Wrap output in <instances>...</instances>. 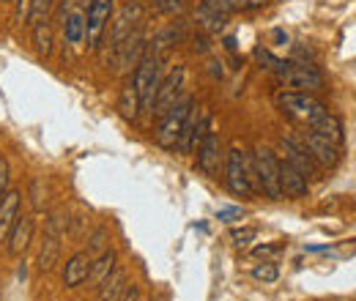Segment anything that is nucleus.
I'll list each match as a JSON object with an SVG mask.
<instances>
[{"label":"nucleus","mask_w":356,"mask_h":301,"mask_svg":"<svg viewBox=\"0 0 356 301\" xmlns=\"http://www.w3.org/2000/svg\"><path fill=\"white\" fill-rule=\"evenodd\" d=\"M90 244H88V252L96 258V255H102L104 252V241H107V230L104 227H96L93 233H90V238H88Z\"/></svg>","instance_id":"30"},{"label":"nucleus","mask_w":356,"mask_h":301,"mask_svg":"<svg viewBox=\"0 0 356 301\" xmlns=\"http://www.w3.org/2000/svg\"><path fill=\"white\" fill-rule=\"evenodd\" d=\"M277 107L288 118H293L299 124H307V127H312L321 115L329 113L318 99H312L310 93H296V90H280L277 93Z\"/></svg>","instance_id":"6"},{"label":"nucleus","mask_w":356,"mask_h":301,"mask_svg":"<svg viewBox=\"0 0 356 301\" xmlns=\"http://www.w3.org/2000/svg\"><path fill=\"white\" fill-rule=\"evenodd\" d=\"M60 28H63V42L69 44V47H83L86 44V11L83 8H74L60 22Z\"/></svg>","instance_id":"19"},{"label":"nucleus","mask_w":356,"mask_h":301,"mask_svg":"<svg viewBox=\"0 0 356 301\" xmlns=\"http://www.w3.org/2000/svg\"><path fill=\"white\" fill-rule=\"evenodd\" d=\"M90 263H93V255L88 250H80V252H74L72 258L66 260V266H63V288L74 291L83 282H88Z\"/></svg>","instance_id":"12"},{"label":"nucleus","mask_w":356,"mask_h":301,"mask_svg":"<svg viewBox=\"0 0 356 301\" xmlns=\"http://www.w3.org/2000/svg\"><path fill=\"white\" fill-rule=\"evenodd\" d=\"M310 131H318L321 137H326V140H332L334 145H340L343 143V124L332 115V113H326V115H321L315 124L310 127Z\"/></svg>","instance_id":"22"},{"label":"nucleus","mask_w":356,"mask_h":301,"mask_svg":"<svg viewBox=\"0 0 356 301\" xmlns=\"http://www.w3.org/2000/svg\"><path fill=\"white\" fill-rule=\"evenodd\" d=\"M110 19H113V0H90L86 14V44L90 52L99 49Z\"/></svg>","instance_id":"7"},{"label":"nucleus","mask_w":356,"mask_h":301,"mask_svg":"<svg viewBox=\"0 0 356 301\" xmlns=\"http://www.w3.org/2000/svg\"><path fill=\"white\" fill-rule=\"evenodd\" d=\"M252 277H255L258 282H277V279H280V268H277L274 263H261V266L252 268Z\"/></svg>","instance_id":"28"},{"label":"nucleus","mask_w":356,"mask_h":301,"mask_svg":"<svg viewBox=\"0 0 356 301\" xmlns=\"http://www.w3.org/2000/svg\"><path fill=\"white\" fill-rule=\"evenodd\" d=\"M74 8H80V0H60V6L55 8V19H58V22H63Z\"/></svg>","instance_id":"32"},{"label":"nucleus","mask_w":356,"mask_h":301,"mask_svg":"<svg viewBox=\"0 0 356 301\" xmlns=\"http://www.w3.org/2000/svg\"><path fill=\"white\" fill-rule=\"evenodd\" d=\"M31 238H33V216L19 214L17 216V222H14V227H11V233H8V241H6L8 255H14V258L22 255V252L28 250Z\"/></svg>","instance_id":"15"},{"label":"nucleus","mask_w":356,"mask_h":301,"mask_svg":"<svg viewBox=\"0 0 356 301\" xmlns=\"http://www.w3.org/2000/svg\"><path fill=\"white\" fill-rule=\"evenodd\" d=\"M8 181H11V168H8V159L6 156H0V197L11 189L8 186Z\"/></svg>","instance_id":"33"},{"label":"nucleus","mask_w":356,"mask_h":301,"mask_svg":"<svg viewBox=\"0 0 356 301\" xmlns=\"http://www.w3.org/2000/svg\"><path fill=\"white\" fill-rule=\"evenodd\" d=\"M280 148H282V154H285V162H291L296 170L305 172L307 178L318 172V162L310 156V151L302 148V145H296L291 137H282V140H280Z\"/></svg>","instance_id":"16"},{"label":"nucleus","mask_w":356,"mask_h":301,"mask_svg":"<svg viewBox=\"0 0 356 301\" xmlns=\"http://www.w3.org/2000/svg\"><path fill=\"white\" fill-rule=\"evenodd\" d=\"M80 3H90V0H80Z\"/></svg>","instance_id":"38"},{"label":"nucleus","mask_w":356,"mask_h":301,"mask_svg":"<svg viewBox=\"0 0 356 301\" xmlns=\"http://www.w3.org/2000/svg\"><path fill=\"white\" fill-rule=\"evenodd\" d=\"M192 113H195V99L192 96H181L176 104L162 115V124L156 129V145L165 148V151H176L181 129H184V124L189 121Z\"/></svg>","instance_id":"5"},{"label":"nucleus","mask_w":356,"mask_h":301,"mask_svg":"<svg viewBox=\"0 0 356 301\" xmlns=\"http://www.w3.org/2000/svg\"><path fill=\"white\" fill-rule=\"evenodd\" d=\"M162 63H165V55H156V52H145L143 60L137 63L134 69V80L132 86L140 96V110L151 115L154 110V99H156V90H159V83H162Z\"/></svg>","instance_id":"1"},{"label":"nucleus","mask_w":356,"mask_h":301,"mask_svg":"<svg viewBox=\"0 0 356 301\" xmlns=\"http://www.w3.org/2000/svg\"><path fill=\"white\" fill-rule=\"evenodd\" d=\"M60 238H63V236L44 233L42 247H39V258H36V266H39L42 274H49V271L58 266V258H60Z\"/></svg>","instance_id":"20"},{"label":"nucleus","mask_w":356,"mask_h":301,"mask_svg":"<svg viewBox=\"0 0 356 301\" xmlns=\"http://www.w3.org/2000/svg\"><path fill=\"white\" fill-rule=\"evenodd\" d=\"M52 11H55V0H31V22L28 25L49 22V14Z\"/></svg>","instance_id":"26"},{"label":"nucleus","mask_w":356,"mask_h":301,"mask_svg":"<svg viewBox=\"0 0 356 301\" xmlns=\"http://www.w3.org/2000/svg\"><path fill=\"white\" fill-rule=\"evenodd\" d=\"M184 83H186V69H184V66L170 69V72L162 77V83H159V90H156V99H154V110H151V115H159V118H162V115L176 104L178 99H181Z\"/></svg>","instance_id":"8"},{"label":"nucleus","mask_w":356,"mask_h":301,"mask_svg":"<svg viewBox=\"0 0 356 301\" xmlns=\"http://www.w3.org/2000/svg\"><path fill=\"white\" fill-rule=\"evenodd\" d=\"M33 44H36V52H39L42 58H49V55H52V28H49V22L33 25Z\"/></svg>","instance_id":"24"},{"label":"nucleus","mask_w":356,"mask_h":301,"mask_svg":"<svg viewBox=\"0 0 356 301\" xmlns=\"http://www.w3.org/2000/svg\"><path fill=\"white\" fill-rule=\"evenodd\" d=\"M220 151H222V143H220V134L214 129H209L203 134L200 145H197V170L209 178H217L220 172Z\"/></svg>","instance_id":"10"},{"label":"nucleus","mask_w":356,"mask_h":301,"mask_svg":"<svg viewBox=\"0 0 356 301\" xmlns=\"http://www.w3.org/2000/svg\"><path fill=\"white\" fill-rule=\"evenodd\" d=\"M252 181L258 184V189L266 195L268 200H282V186H280V162L274 156V151L266 145H258L250 162Z\"/></svg>","instance_id":"3"},{"label":"nucleus","mask_w":356,"mask_h":301,"mask_svg":"<svg viewBox=\"0 0 356 301\" xmlns=\"http://www.w3.org/2000/svg\"><path fill=\"white\" fill-rule=\"evenodd\" d=\"M255 236H258L255 227H233L230 230V238H233L236 247H247L250 241H255Z\"/></svg>","instance_id":"29"},{"label":"nucleus","mask_w":356,"mask_h":301,"mask_svg":"<svg viewBox=\"0 0 356 301\" xmlns=\"http://www.w3.org/2000/svg\"><path fill=\"white\" fill-rule=\"evenodd\" d=\"M140 299H143L140 288H137V285H127V291H124V296H121V301H140Z\"/></svg>","instance_id":"36"},{"label":"nucleus","mask_w":356,"mask_h":301,"mask_svg":"<svg viewBox=\"0 0 356 301\" xmlns=\"http://www.w3.org/2000/svg\"><path fill=\"white\" fill-rule=\"evenodd\" d=\"M280 252V244H264V247H255V255L258 258H266V255H274Z\"/></svg>","instance_id":"37"},{"label":"nucleus","mask_w":356,"mask_h":301,"mask_svg":"<svg viewBox=\"0 0 356 301\" xmlns=\"http://www.w3.org/2000/svg\"><path fill=\"white\" fill-rule=\"evenodd\" d=\"M217 8H222L225 14H238V11H252L266 6V0H211Z\"/></svg>","instance_id":"25"},{"label":"nucleus","mask_w":356,"mask_h":301,"mask_svg":"<svg viewBox=\"0 0 356 301\" xmlns=\"http://www.w3.org/2000/svg\"><path fill=\"white\" fill-rule=\"evenodd\" d=\"M127 285H129V274H127L124 268L115 266V271L96 288V299L99 301H121L124 291H127Z\"/></svg>","instance_id":"18"},{"label":"nucleus","mask_w":356,"mask_h":301,"mask_svg":"<svg viewBox=\"0 0 356 301\" xmlns=\"http://www.w3.org/2000/svg\"><path fill=\"white\" fill-rule=\"evenodd\" d=\"M143 17H145V3L143 0H129L113 19V31H110V49L115 44H121L127 36H132L134 31L143 25Z\"/></svg>","instance_id":"9"},{"label":"nucleus","mask_w":356,"mask_h":301,"mask_svg":"<svg viewBox=\"0 0 356 301\" xmlns=\"http://www.w3.org/2000/svg\"><path fill=\"white\" fill-rule=\"evenodd\" d=\"M14 22L17 25H28L31 22V0H17L14 3Z\"/></svg>","instance_id":"31"},{"label":"nucleus","mask_w":356,"mask_h":301,"mask_svg":"<svg viewBox=\"0 0 356 301\" xmlns=\"http://www.w3.org/2000/svg\"><path fill=\"white\" fill-rule=\"evenodd\" d=\"M241 216H244L241 209H222V211L217 214V219H222V222H233V219H241Z\"/></svg>","instance_id":"35"},{"label":"nucleus","mask_w":356,"mask_h":301,"mask_svg":"<svg viewBox=\"0 0 356 301\" xmlns=\"http://www.w3.org/2000/svg\"><path fill=\"white\" fill-rule=\"evenodd\" d=\"M225 181H227V189L241 200H250L255 195V181H252V172H250V162H247V154L238 143H233L227 148Z\"/></svg>","instance_id":"4"},{"label":"nucleus","mask_w":356,"mask_h":301,"mask_svg":"<svg viewBox=\"0 0 356 301\" xmlns=\"http://www.w3.org/2000/svg\"><path fill=\"white\" fill-rule=\"evenodd\" d=\"M280 80L282 90H296V93H312L323 88V74L307 66V63H296V60H277V66L271 69Z\"/></svg>","instance_id":"2"},{"label":"nucleus","mask_w":356,"mask_h":301,"mask_svg":"<svg viewBox=\"0 0 356 301\" xmlns=\"http://www.w3.org/2000/svg\"><path fill=\"white\" fill-rule=\"evenodd\" d=\"M118 110H121V115H124L127 121H137V115H140V96H137V90H134L132 83H127V86L121 88Z\"/></svg>","instance_id":"23"},{"label":"nucleus","mask_w":356,"mask_h":301,"mask_svg":"<svg viewBox=\"0 0 356 301\" xmlns=\"http://www.w3.org/2000/svg\"><path fill=\"white\" fill-rule=\"evenodd\" d=\"M305 148L310 151V156L321 168H337V162H340V148H337L332 140L321 137L318 131H307Z\"/></svg>","instance_id":"13"},{"label":"nucleus","mask_w":356,"mask_h":301,"mask_svg":"<svg viewBox=\"0 0 356 301\" xmlns=\"http://www.w3.org/2000/svg\"><path fill=\"white\" fill-rule=\"evenodd\" d=\"M19 214H22V192L8 189L0 197V244L8 241V233H11V227H14Z\"/></svg>","instance_id":"14"},{"label":"nucleus","mask_w":356,"mask_h":301,"mask_svg":"<svg viewBox=\"0 0 356 301\" xmlns=\"http://www.w3.org/2000/svg\"><path fill=\"white\" fill-rule=\"evenodd\" d=\"M148 6L156 14H184L186 11V3L184 0H148Z\"/></svg>","instance_id":"27"},{"label":"nucleus","mask_w":356,"mask_h":301,"mask_svg":"<svg viewBox=\"0 0 356 301\" xmlns=\"http://www.w3.org/2000/svg\"><path fill=\"white\" fill-rule=\"evenodd\" d=\"M255 58H258V63H266V69H274V66H277V58H274L268 49H264V47L255 49Z\"/></svg>","instance_id":"34"},{"label":"nucleus","mask_w":356,"mask_h":301,"mask_svg":"<svg viewBox=\"0 0 356 301\" xmlns=\"http://www.w3.org/2000/svg\"><path fill=\"white\" fill-rule=\"evenodd\" d=\"M280 186H282V197H291V200H302L310 195V181L305 172H299L291 162H282L280 165Z\"/></svg>","instance_id":"11"},{"label":"nucleus","mask_w":356,"mask_h":301,"mask_svg":"<svg viewBox=\"0 0 356 301\" xmlns=\"http://www.w3.org/2000/svg\"><path fill=\"white\" fill-rule=\"evenodd\" d=\"M227 17H230V14H225L222 8H217L211 0H203V3L197 6V11H195L197 25H200L203 31H209V33H220V31H225Z\"/></svg>","instance_id":"17"},{"label":"nucleus","mask_w":356,"mask_h":301,"mask_svg":"<svg viewBox=\"0 0 356 301\" xmlns=\"http://www.w3.org/2000/svg\"><path fill=\"white\" fill-rule=\"evenodd\" d=\"M115 260H118V255H115L113 250H104L102 255L93 258V263H90V274H88L90 288H99V285L115 271Z\"/></svg>","instance_id":"21"}]
</instances>
